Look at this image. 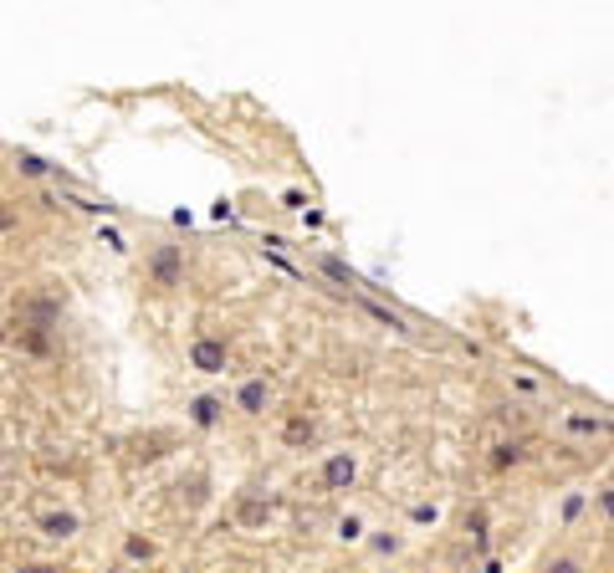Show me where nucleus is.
Instances as JSON below:
<instances>
[{
	"mask_svg": "<svg viewBox=\"0 0 614 573\" xmlns=\"http://www.w3.org/2000/svg\"><path fill=\"white\" fill-rule=\"evenodd\" d=\"M282 440H287V446H313V440H318V420L313 415H292L282 425Z\"/></svg>",
	"mask_w": 614,
	"mask_h": 573,
	"instance_id": "0eeeda50",
	"label": "nucleus"
},
{
	"mask_svg": "<svg viewBox=\"0 0 614 573\" xmlns=\"http://www.w3.org/2000/svg\"><path fill=\"white\" fill-rule=\"evenodd\" d=\"M190 364H195L200 374H221V369L231 364L226 338H195V343H190Z\"/></svg>",
	"mask_w": 614,
	"mask_h": 573,
	"instance_id": "20e7f679",
	"label": "nucleus"
},
{
	"mask_svg": "<svg viewBox=\"0 0 614 573\" xmlns=\"http://www.w3.org/2000/svg\"><path fill=\"white\" fill-rule=\"evenodd\" d=\"M538 573H594V558H589V548L579 538H563V543H553L543 553Z\"/></svg>",
	"mask_w": 614,
	"mask_h": 573,
	"instance_id": "f03ea898",
	"label": "nucleus"
},
{
	"mask_svg": "<svg viewBox=\"0 0 614 573\" xmlns=\"http://www.w3.org/2000/svg\"><path fill=\"white\" fill-rule=\"evenodd\" d=\"M11 220H16V215H11V210H0V231H6V226H11Z\"/></svg>",
	"mask_w": 614,
	"mask_h": 573,
	"instance_id": "4468645a",
	"label": "nucleus"
},
{
	"mask_svg": "<svg viewBox=\"0 0 614 573\" xmlns=\"http://www.w3.org/2000/svg\"><path fill=\"white\" fill-rule=\"evenodd\" d=\"M261 517H272V507H261V502H246V512H241V522H261Z\"/></svg>",
	"mask_w": 614,
	"mask_h": 573,
	"instance_id": "ddd939ff",
	"label": "nucleus"
},
{
	"mask_svg": "<svg viewBox=\"0 0 614 573\" xmlns=\"http://www.w3.org/2000/svg\"><path fill=\"white\" fill-rule=\"evenodd\" d=\"M123 558H128V563H154V538L128 533V538H123Z\"/></svg>",
	"mask_w": 614,
	"mask_h": 573,
	"instance_id": "1a4fd4ad",
	"label": "nucleus"
},
{
	"mask_svg": "<svg viewBox=\"0 0 614 573\" xmlns=\"http://www.w3.org/2000/svg\"><path fill=\"white\" fill-rule=\"evenodd\" d=\"M267 405H272V384H267V379H246V384L231 394V410L246 415V420H256Z\"/></svg>",
	"mask_w": 614,
	"mask_h": 573,
	"instance_id": "39448f33",
	"label": "nucleus"
},
{
	"mask_svg": "<svg viewBox=\"0 0 614 573\" xmlns=\"http://www.w3.org/2000/svg\"><path fill=\"white\" fill-rule=\"evenodd\" d=\"M359 481V456L354 451H333L328 461H323V487L328 492H348Z\"/></svg>",
	"mask_w": 614,
	"mask_h": 573,
	"instance_id": "7ed1b4c3",
	"label": "nucleus"
},
{
	"mask_svg": "<svg viewBox=\"0 0 614 573\" xmlns=\"http://www.w3.org/2000/svg\"><path fill=\"white\" fill-rule=\"evenodd\" d=\"M16 169L31 174V180H47V159H36V154H16Z\"/></svg>",
	"mask_w": 614,
	"mask_h": 573,
	"instance_id": "9b49d317",
	"label": "nucleus"
},
{
	"mask_svg": "<svg viewBox=\"0 0 614 573\" xmlns=\"http://www.w3.org/2000/svg\"><path fill=\"white\" fill-rule=\"evenodd\" d=\"M41 533L67 543V538L77 533V512H41Z\"/></svg>",
	"mask_w": 614,
	"mask_h": 573,
	"instance_id": "6e6552de",
	"label": "nucleus"
},
{
	"mask_svg": "<svg viewBox=\"0 0 614 573\" xmlns=\"http://www.w3.org/2000/svg\"><path fill=\"white\" fill-rule=\"evenodd\" d=\"M338 538H343V543L364 538V522H359V517H343V522H338Z\"/></svg>",
	"mask_w": 614,
	"mask_h": 573,
	"instance_id": "f8f14e48",
	"label": "nucleus"
},
{
	"mask_svg": "<svg viewBox=\"0 0 614 573\" xmlns=\"http://www.w3.org/2000/svg\"><path fill=\"white\" fill-rule=\"evenodd\" d=\"M221 420H226V400H221V394H195V400H190V425L215 430Z\"/></svg>",
	"mask_w": 614,
	"mask_h": 573,
	"instance_id": "423d86ee",
	"label": "nucleus"
},
{
	"mask_svg": "<svg viewBox=\"0 0 614 573\" xmlns=\"http://www.w3.org/2000/svg\"><path fill=\"white\" fill-rule=\"evenodd\" d=\"M21 573H57V568H21Z\"/></svg>",
	"mask_w": 614,
	"mask_h": 573,
	"instance_id": "2eb2a0df",
	"label": "nucleus"
},
{
	"mask_svg": "<svg viewBox=\"0 0 614 573\" xmlns=\"http://www.w3.org/2000/svg\"><path fill=\"white\" fill-rule=\"evenodd\" d=\"M318 267H323V272H328L333 282H343V287H354V272H348V267H343V261H333V256H318Z\"/></svg>",
	"mask_w": 614,
	"mask_h": 573,
	"instance_id": "9d476101",
	"label": "nucleus"
},
{
	"mask_svg": "<svg viewBox=\"0 0 614 573\" xmlns=\"http://www.w3.org/2000/svg\"><path fill=\"white\" fill-rule=\"evenodd\" d=\"M144 272H149V287H159V292L185 287V246H174V241L149 246V256H144Z\"/></svg>",
	"mask_w": 614,
	"mask_h": 573,
	"instance_id": "f257e3e1",
	"label": "nucleus"
}]
</instances>
